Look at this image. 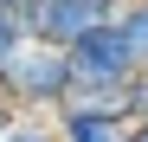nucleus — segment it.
Returning a JSON list of instances; mask_svg holds the SVG:
<instances>
[{
	"label": "nucleus",
	"mask_w": 148,
	"mask_h": 142,
	"mask_svg": "<svg viewBox=\"0 0 148 142\" xmlns=\"http://www.w3.org/2000/svg\"><path fill=\"white\" fill-rule=\"evenodd\" d=\"M0 90L19 110H58L71 97V52L64 45H45V39H26L0 65Z\"/></svg>",
	"instance_id": "1"
},
{
	"label": "nucleus",
	"mask_w": 148,
	"mask_h": 142,
	"mask_svg": "<svg viewBox=\"0 0 148 142\" xmlns=\"http://www.w3.org/2000/svg\"><path fill=\"white\" fill-rule=\"evenodd\" d=\"M64 52H71V84H90V90H116V84H129L142 71V58L129 52V39H122L116 19L90 26L84 39H71Z\"/></svg>",
	"instance_id": "2"
},
{
	"label": "nucleus",
	"mask_w": 148,
	"mask_h": 142,
	"mask_svg": "<svg viewBox=\"0 0 148 142\" xmlns=\"http://www.w3.org/2000/svg\"><path fill=\"white\" fill-rule=\"evenodd\" d=\"M58 116V142H129V116L110 110H52Z\"/></svg>",
	"instance_id": "3"
},
{
	"label": "nucleus",
	"mask_w": 148,
	"mask_h": 142,
	"mask_svg": "<svg viewBox=\"0 0 148 142\" xmlns=\"http://www.w3.org/2000/svg\"><path fill=\"white\" fill-rule=\"evenodd\" d=\"M0 142H58V116L52 110H19Z\"/></svg>",
	"instance_id": "4"
},
{
	"label": "nucleus",
	"mask_w": 148,
	"mask_h": 142,
	"mask_svg": "<svg viewBox=\"0 0 148 142\" xmlns=\"http://www.w3.org/2000/svg\"><path fill=\"white\" fill-rule=\"evenodd\" d=\"M116 26H122V39H129V52L148 65V0H129V7L116 13Z\"/></svg>",
	"instance_id": "5"
},
{
	"label": "nucleus",
	"mask_w": 148,
	"mask_h": 142,
	"mask_svg": "<svg viewBox=\"0 0 148 142\" xmlns=\"http://www.w3.org/2000/svg\"><path fill=\"white\" fill-rule=\"evenodd\" d=\"M26 39H32V32H26V19H19V7H7V0H0V65H7Z\"/></svg>",
	"instance_id": "6"
},
{
	"label": "nucleus",
	"mask_w": 148,
	"mask_h": 142,
	"mask_svg": "<svg viewBox=\"0 0 148 142\" xmlns=\"http://www.w3.org/2000/svg\"><path fill=\"white\" fill-rule=\"evenodd\" d=\"M13 116H19V103L7 97V90H0V136H7V123H13Z\"/></svg>",
	"instance_id": "7"
},
{
	"label": "nucleus",
	"mask_w": 148,
	"mask_h": 142,
	"mask_svg": "<svg viewBox=\"0 0 148 142\" xmlns=\"http://www.w3.org/2000/svg\"><path fill=\"white\" fill-rule=\"evenodd\" d=\"M129 142H148V123H129Z\"/></svg>",
	"instance_id": "8"
},
{
	"label": "nucleus",
	"mask_w": 148,
	"mask_h": 142,
	"mask_svg": "<svg viewBox=\"0 0 148 142\" xmlns=\"http://www.w3.org/2000/svg\"><path fill=\"white\" fill-rule=\"evenodd\" d=\"M7 7H26V0H7Z\"/></svg>",
	"instance_id": "9"
}]
</instances>
